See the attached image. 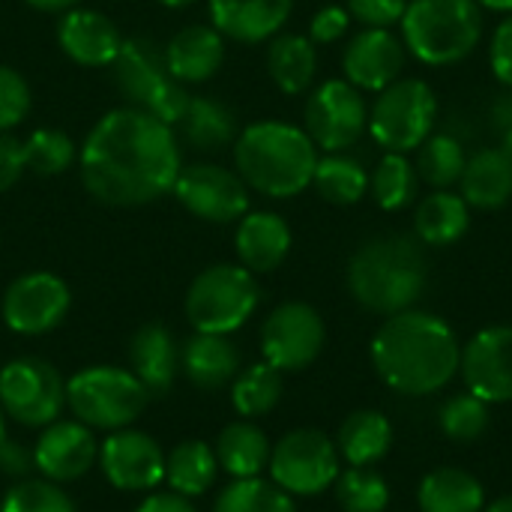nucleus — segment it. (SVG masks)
Instances as JSON below:
<instances>
[{
    "label": "nucleus",
    "instance_id": "1",
    "mask_svg": "<svg viewBox=\"0 0 512 512\" xmlns=\"http://www.w3.org/2000/svg\"><path fill=\"white\" fill-rule=\"evenodd\" d=\"M180 168L177 132L135 105L102 114L78 147L81 183L108 207H144L165 198Z\"/></svg>",
    "mask_w": 512,
    "mask_h": 512
},
{
    "label": "nucleus",
    "instance_id": "2",
    "mask_svg": "<svg viewBox=\"0 0 512 512\" xmlns=\"http://www.w3.org/2000/svg\"><path fill=\"white\" fill-rule=\"evenodd\" d=\"M372 366L390 390L402 396H429L456 378L462 345L444 318L423 309H405L390 315L375 333Z\"/></svg>",
    "mask_w": 512,
    "mask_h": 512
},
{
    "label": "nucleus",
    "instance_id": "3",
    "mask_svg": "<svg viewBox=\"0 0 512 512\" xmlns=\"http://www.w3.org/2000/svg\"><path fill=\"white\" fill-rule=\"evenodd\" d=\"M234 165L252 192L267 198H294L312 186L318 147L303 126L258 120L240 129L234 141Z\"/></svg>",
    "mask_w": 512,
    "mask_h": 512
},
{
    "label": "nucleus",
    "instance_id": "4",
    "mask_svg": "<svg viewBox=\"0 0 512 512\" xmlns=\"http://www.w3.org/2000/svg\"><path fill=\"white\" fill-rule=\"evenodd\" d=\"M429 279L423 243L411 234H384L366 240L348 261V288L354 300L375 315L414 309Z\"/></svg>",
    "mask_w": 512,
    "mask_h": 512
},
{
    "label": "nucleus",
    "instance_id": "5",
    "mask_svg": "<svg viewBox=\"0 0 512 512\" xmlns=\"http://www.w3.org/2000/svg\"><path fill=\"white\" fill-rule=\"evenodd\" d=\"M399 36L420 63L456 66L483 39V9L474 0H408Z\"/></svg>",
    "mask_w": 512,
    "mask_h": 512
},
{
    "label": "nucleus",
    "instance_id": "6",
    "mask_svg": "<svg viewBox=\"0 0 512 512\" xmlns=\"http://www.w3.org/2000/svg\"><path fill=\"white\" fill-rule=\"evenodd\" d=\"M114 87L126 99V105L144 108L156 120L168 123L171 129L189 108V87L168 72L165 45L150 36H129L123 39L117 57L108 66Z\"/></svg>",
    "mask_w": 512,
    "mask_h": 512
},
{
    "label": "nucleus",
    "instance_id": "7",
    "mask_svg": "<svg viewBox=\"0 0 512 512\" xmlns=\"http://www.w3.org/2000/svg\"><path fill=\"white\" fill-rule=\"evenodd\" d=\"M261 288L243 264H213L201 270L186 291V318L195 333L231 336L258 309Z\"/></svg>",
    "mask_w": 512,
    "mask_h": 512
},
{
    "label": "nucleus",
    "instance_id": "8",
    "mask_svg": "<svg viewBox=\"0 0 512 512\" xmlns=\"http://www.w3.org/2000/svg\"><path fill=\"white\" fill-rule=\"evenodd\" d=\"M438 123V96L423 78H399L369 108V135L384 153H414Z\"/></svg>",
    "mask_w": 512,
    "mask_h": 512
},
{
    "label": "nucleus",
    "instance_id": "9",
    "mask_svg": "<svg viewBox=\"0 0 512 512\" xmlns=\"http://www.w3.org/2000/svg\"><path fill=\"white\" fill-rule=\"evenodd\" d=\"M147 402L141 381L117 366H90L66 381V405L90 429H126L144 414Z\"/></svg>",
    "mask_w": 512,
    "mask_h": 512
},
{
    "label": "nucleus",
    "instance_id": "10",
    "mask_svg": "<svg viewBox=\"0 0 512 512\" xmlns=\"http://www.w3.org/2000/svg\"><path fill=\"white\" fill-rule=\"evenodd\" d=\"M0 408L27 429H45L66 408V381L42 357H15L0 369Z\"/></svg>",
    "mask_w": 512,
    "mask_h": 512
},
{
    "label": "nucleus",
    "instance_id": "11",
    "mask_svg": "<svg viewBox=\"0 0 512 512\" xmlns=\"http://www.w3.org/2000/svg\"><path fill=\"white\" fill-rule=\"evenodd\" d=\"M303 129L324 153H348L369 129V102L345 78L318 84L303 108Z\"/></svg>",
    "mask_w": 512,
    "mask_h": 512
},
{
    "label": "nucleus",
    "instance_id": "12",
    "mask_svg": "<svg viewBox=\"0 0 512 512\" xmlns=\"http://www.w3.org/2000/svg\"><path fill=\"white\" fill-rule=\"evenodd\" d=\"M339 450L318 429L288 432L270 453V477L291 498H309L330 489L339 477Z\"/></svg>",
    "mask_w": 512,
    "mask_h": 512
},
{
    "label": "nucleus",
    "instance_id": "13",
    "mask_svg": "<svg viewBox=\"0 0 512 512\" xmlns=\"http://www.w3.org/2000/svg\"><path fill=\"white\" fill-rule=\"evenodd\" d=\"M249 186L234 168L216 162L183 165L171 195L201 222L231 225L249 213Z\"/></svg>",
    "mask_w": 512,
    "mask_h": 512
},
{
    "label": "nucleus",
    "instance_id": "14",
    "mask_svg": "<svg viewBox=\"0 0 512 512\" xmlns=\"http://www.w3.org/2000/svg\"><path fill=\"white\" fill-rule=\"evenodd\" d=\"M327 330L315 306L288 300L276 306L261 327L264 360L279 372H300L312 366L324 348Z\"/></svg>",
    "mask_w": 512,
    "mask_h": 512
},
{
    "label": "nucleus",
    "instance_id": "15",
    "mask_svg": "<svg viewBox=\"0 0 512 512\" xmlns=\"http://www.w3.org/2000/svg\"><path fill=\"white\" fill-rule=\"evenodd\" d=\"M69 309V285L48 270H33L12 279L3 294V321L18 336H45L57 330Z\"/></svg>",
    "mask_w": 512,
    "mask_h": 512
},
{
    "label": "nucleus",
    "instance_id": "16",
    "mask_svg": "<svg viewBox=\"0 0 512 512\" xmlns=\"http://www.w3.org/2000/svg\"><path fill=\"white\" fill-rule=\"evenodd\" d=\"M99 465L105 480L120 492H153L165 480L162 447L129 426L111 432L99 444Z\"/></svg>",
    "mask_w": 512,
    "mask_h": 512
},
{
    "label": "nucleus",
    "instance_id": "17",
    "mask_svg": "<svg viewBox=\"0 0 512 512\" xmlns=\"http://www.w3.org/2000/svg\"><path fill=\"white\" fill-rule=\"evenodd\" d=\"M468 393L489 405L512 402V324H495L480 330L462 348L459 366Z\"/></svg>",
    "mask_w": 512,
    "mask_h": 512
},
{
    "label": "nucleus",
    "instance_id": "18",
    "mask_svg": "<svg viewBox=\"0 0 512 512\" xmlns=\"http://www.w3.org/2000/svg\"><path fill=\"white\" fill-rule=\"evenodd\" d=\"M405 42L393 27H363L354 33L342 54L345 81L363 93H381L405 72Z\"/></svg>",
    "mask_w": 512,
    "mask_h": 512
},
{
    "label": "nucleus",
    "instance_id": "19",
    "mask_svg": "<svg viewBox=\"0 0 512 512\" xmlns=\"http://www.w3.org/2000/svg\"><path fill=\"white\" fill-rule=\"evenodd\" d=\"M33 462L42 480L51 483H72L81 480L96 462H99V444L93 438V429L81 420H54L42 429Z\"/></svg>",
    "mask_w": 512,
    "mask_h": 512
},
{
    "label": "nucleus",
    "instance_id": "20",
    "mask_svg": "<svg viewBox=\"0 0 512 512\" xmlns=\"http://www.w3.org/2000/svg\"><path fill=\"white\" fill-rule=\"evenodd\" d=\"M57 45L78 66L108 69L123 45V36H120V27L105 12L87 9V6H72V9L60 12Z\"/></svg>",
    "mask_w": 512,
    "mask_h": 512
},
{
    "label": "nucleus",
    "instance_id": "21",
    "mask_svg": "<svg viewBox=\"0 0 512 512\" xmlns=\"http://www.w3.org/2000/svg\"><path fill=\"white\" fill-rule=\"evenodd\" d=\"M210 24L234 42H270L288 24L294 0H207Z\"/></svg>",
    "mask_w": 512,
    "mask_h": 512
},
{
    "label": "nucleus",
    "instance_id": "22",
    "mask_svg": "<svg viewBox=\"0 0 512 512\" xmlns=\"http://www.w3.org/2000/svg\"><path fill=\"white\" fill-rule=\"evenodd\" d=\"M165 63L186 87L204 84L225 63V36L213 24H186L165 42Z\"/></svg>",
    "mask_w": 512,
    "mask_h": 512
},
{
    "label": "nucleus",
    "instance_id": "23",
    "mask_svg": "<svg viewBox=\"0 0 512 512\" xmlns=\"http://www.w3.org/2000/svg\"><path fill=\"white\" fill-rule=\"evenodd\" d=\"M291 243V225L273 210H249L237 222L234 249L240 264L252 273H273L276 267H282L291 252Z\"/></svg>",
    "mask_w": 512,
    "mask_h": 512
},
{
    "label": "nucleus",
    "instance_id": "24",
    "mask_svg": "<svg viewBox=\"0 0 512 512\" xmlns=\"http://www.w3.org/2000/svg\"><path fill=\"white\" fill-rule=\"evenodd\" d=\"M129 366L150 399L168 396L180 372V348L174 333L162 324H144L129 342Z\"/></svg>",
    "mask_w": 512,
    "mask_h": 512
},
{
    "label": "nucleus",
    "instance_id": "25",
    "mask_svg": "<svg viewBox=\"0 0 512 512\" xmlns=\"http://www.w3.org/2000/svg\"><path fill=\"white\" fill-rule=\"evenodd\" d=\"M180 369L198 390H219L240 372V351L228 336L195 333L180 348Z\"/></svg>",
    "mask_w": 512,
    "mask_h": 512
},
{
    "label": "nucleus",
    "instance_id": "26",
    "mask_svg": "<svg viewBox=\"0 0 512 512\" xmlns=\"http://www.w3.org/2000/svg\"><path fill=\"white\" fill-rule=\"evenodd\" d=\"M459 195L474 210H501L512 201V162L501 147H483L468 156L459 180Z\"/></svg>",
    "mask_w": 512,
    "mask_h": 512
},
{
    "label": "nucleus",
    "instance_id": "27",
    "mask_svg": "<svg viewBox=\"0 0 512 512\" xmlns=\"http://www.w3.org/2000/svg\"><path fill=\"white\" fill-rule=\"evenodd\" d=\"M471 228V207L453 189H432L414 210V237L423 246H453Z\"/></svg>",
    "mask_w": 512,
    "mask_h": 512
},
{
    "label": "nucleus",
    "instance_id": "28",
    "mask_svg": "<svg viewBox=\"0 0 512 512\" xmlns=\"http://www.w3.org/2000/svg\"><path fill=\"white\" fill-rule=\"evenodd\" d=\"M174 129H177V138H183L198 153H216V150L234 147L240 135L234 111L216 96H192L186 114L180 117Z\"/></svg>",
    "mask_w": 512,
    "mask_h": 512
},
{
    "label": "nucleus",
    "instance_id": "29",
    "mask_svg": "<svg viewBox=\"0 0 512 512\" xmlns=\"http://www.w3.org/2000/svg\"><path fill=\"white\" fill-rule=\"evenodd\" d=\"M267 72L285 96H300L318 72V45L303 33H276L267 42Z\"/></svg>",
    "mask_w": 512,
    "mask_h": 512
},
{
    "label": "nucleus",
    "instance_id": "30",
    "mask_svg": "<svg viewBox=\"0 0 512 512\" xmlns=\"http://www.w3.org/2000/svg\"><path fill=\"white\" fill-rule=\"evenodd\" d=\"M423 512H483L486 492L480 480L462 468H435L423 477L417 492Z\"/></svg>",
    "mask_w": 512,
    "mask_h": 512
},
{
    "label": "nucleus",
    "instance_id": "31",
    "mask_svg": "<svg viewBox=\"0 0 512 512\" xmlns=\"http://www.w3.org/2000/svg\"><path fill=\"white\" fill-rule=\"evenodd\" d=\"M270 453H273V447H270L264 429H258L249 420H237V423L225 426L216 441L219 468L228 471L234 480L261 477V471L270 465Z\"/></svg>",
    "mask_w": 512,
    "mask_h": 512
},
{
    "label": "nucleus",
    "instance_id": "32",
    "mask_svg": "<svg viewBox=\"0 0 512 512\" xmlns=\"http://www.w3.org/2000/svg\"><path fill=\"white\" fill-rule=\"evenodd\" d=\"M390 444L393 426L381 411H354L339 429L336 450L351 468H369L390 453Z\"/></svg>",
    "mask_w": 512,
    "mask_h": 512
},
{
    "label": "nucleus",
    "instance_id": "33",
    "mask_svg": "<svg viewBox=\"0 0 512 512\" xmlns=\"http://www.w3.org/2000/svg\"><path fill=\"white\" fill-rule=\"evenodd\" d=\"M219 474L216 450L204 441H180L165 456V480L171 492L183 498H198L213 489Z\"/></svg>",
    "mask_w": 512,
    "mask_h": 512
},
{
    "label": "nucleus",
    "instance_id": "34",
    "mask_svg": "<svg viewBox=\"0 0 512 512\" xmlns=\"http://www.w3.org/2000/svg\"><path fill=\"white\" fill-rule=\"evenodd\" d=\"M312 186L324 201L336 207H351L369 195V171L360 159L348 153H324L318 156Z\"/></svg>",
    "mask_w": 512,
    "mask_h": 512
},
{
    "label": "nucleus",
    "instance_id": "35",
    "mask_svg": "<svg viewBox=\"0 0 512 512\" xmlns=\"http://www.w3.org/2000/svg\"><path fill=\"white\" fill-rule=\"evenodd\" d=\"M468 165V153L462 141L450 132H432L417 147V177L432 189H453L462 180V171Z\"/></svg>",
    "mask_w": 512,
    "mask_h": 512
},
{
    "label": "nucleus",
    "instance_id": "36",
    "mask_svg": "<svg viewBox=\"0 0 512 512\" xmlns=\"http://www.w3.org/2000/svg\"><path fill=\"white\" fill-rule=\"evenodd\" d=\"M417 168L405 153H384V159L369 174V192L381 210H405L417 198Z\"/></svg>",
    "mask_w": 512,
    "mask_h": 512
},
{
    "label": "nucleus",
    "instance_id": "37",
    "mask_svg": "<svg viewBox=\"0 0 512 512\" xmlns=\"http://www.w3.org/2000/svg\"><path fill=\"white\" fill-rule=\"evenodd\" d=\"M282 399V372L273 369L267 360L249 366L246 372H237L231 387V405L240 417L255 420L270 414Z\"/></svg>",
    "mask_w": 512,
    "mask_h": 512
},
{
    "label": "nucleus",
    "instance_id": "38",
    "mask_svg": "<svg viewBox=\"0 0 512 512\" xmlns=\"http://www.w3.org/2000/svg\"><path fill=\"white\" fill-rule=\"evenodd\" d=\"M21 144H24L27 171L39 177H60L72 165H78V144L63 129H54V126L33 129Z\"/></svg>",
    "mask_w": 512,
    "mask_h": 512
},
{
    "label": "nucleus",
    "instance_id": "39",
    "mask_svg": "<svg viewBox=\"0 0 512 512\" xmlns=\"http://www.w3.org/2000/svg\"><path fill=\"white\" fill-rule=\"evenodd\" d=\"M213 512H297L294 498L273 480H234L213 504Z\"/></svg>",
    "mask_w": 512,
    "mask_h": 512
},
{
    "label": "nucleus",
    "instance_id": "40",
    "mask_svg": "<svg viewBox=\"0 0 512 512\" xmlns=\"http://www.w3.org/2000/svg\"><path fill=\"white\" fill-rule=\"evenodd\" d=\"M336 498L345 512H384L390 504V489L378 471L348 468L336 477Z\"/></svg>",
    "mask_w": 512,
    "mask_h": 512
},
{
    "label": "nucleus",
    "instance_id": "41",
    "mask_svg": "<svg viewBox=\"0 0 512 512\" xmlns=\"http://www.w3.org/2000/svg\"><path fill=\"white\" fill-rule=\"evenodd\" d=\"M441 432L456 444H471L489 432V402L474 393H459L441 408Z\"/></svg>",
    "mask_w": 512,
    "mask_h": 512
},
{
    "label": "nucleus",
    "instance_id": "42",
    "mask_svg": "<svg viewBox=\"0 0 512 512\" xmlns=\"http://www.w3.org/2000/svg\"><path fill=\"white\" fill-rule=\"evenodd\" d=\"M0 512H75L72 498L51 480H21L0 501Z\"/></svg>",
    "mask_w": 512,
    "mask_h": 512
},
{
    "label": "nucleus",
    "instance_id": "43",
    "mask_svg": "<svg viewBox=\"0 0 512 512\" xmlns=\"http://www.w3.org/2000/svg\"><path fill=\"white\" fill-rule=\"evenodd\" d=\"M30 84L24 75L6 63H0V132H12L30 114Z\"/></svg>",
    "mask_w": 512,
    "mask_h": 512
},
{
    "label": "nucleus",
    "instance_id": "44",
    "mask_svg": "<svg viewBox=\"0 0 512 512\" xmlns=\"http://www.w3.org/2000/svg\"><path fill=\"white\" fill-rule=\"evenodd\" d=\"M345 9L363 27H393L402 21L408 0H345Z\"/></svg>",
    "mask_w": 512,
    "mask_h": 512
},
{
    "label": "nucleus",
    "instance_id": "45",
    "mask_svg": "<svg viewBox=\"0 0 512 512\" xmlns=\"http://www.w3.org/2000/svg\"><path fill=\"white\" fill-rule=\"evenodd\" d=\"M351 27V15L345 6H324L309 21V39L315 45H333L339 42Z\"/></svg>",
    "mask_w": 512,
    "mask_h": 512
},
{
    "label": "nucleus",
    "instance_id": "46",
    "mask_svg": "<svg viewBox=\"0 0 512 512\" xmlns=\"http://www.w3.org/2000/svg\"><path fill=\"white\" fill-rule=\"evenodd\" d=\"M489 63L495 78L512 90V15H504V21L495 27L492 33V45H489Z\"/></svg>",
    "mask_w": 512,
    "mask_h": 512
},
{
    "label": "nucleus",
    "instance_id": "47",
    "mask_svg": "<svg viewBox=\"0 0 512 512\" xmlns=\"http://www.w3.org/2000/svg\"><path fill=\"white\" fill-rule=\"evenodd\" d=\"M27 171L24 165V144L12 132H0V195L9 192L21 174Z\"/></svg>",
    "mask_w": 512,
    "mask_h": 512
},
{
    "label": "nucleus",
    "instance_id": "48",
    "mask_svg": "<svg viewBox=\"0 0 512 512\" xmlns=\"http://www.w3.org/2000/svg\"><path fill=\"white\" fill-rule=\"evenodd\" d=\"M36 471L33 462V450H27L21 441H12L9 435L0 444V474L12 477V480H27Z\"/></svg>",
    "mask_w": 512,
    "mask_h": 512
},
{
    "label": "nucleus",
    "instance_id": "49",
    "mask_svg": "<svg viewBox=\"0 0 512 512\" xmlns=\"http://www.w3.org/2000/svg\"><path fill=\"white\" fill-rule=\"evenodd\" d=\"M135 512H198L192 507V498H183L177 492H156L147 495L144 504Z\"/></svg>",
    "mask_w": 512,
    "mask_h": 512
},
{
    "label": "nucleus",
    "instance_id": "50",
    "mask_svg": "<svg viewBox=\"0 0 512 512\" xmlns=\"http://www.w3.org/2000/svg\"><path fill=\"white\" fill-rule=\"evenodd\" d=\"M492 126L498 129V135L512 129V90L501 93L498 102L492 105Z\"/></svg>",
    "mask_w": 512,
    "mask_h": 512
},
{
    "label": "nucleus",
    "instance_id": "51",
    "mask_svg": "<svg viewBox=\"0 0 512 512\" xmlns=\"http://www.w3.org/2000/svg\"><path fill=\"white\" fill-rule=\"evenodd\" d=\"M30 9H39V12H66L72 6H78L81 0H24Z\"/></svg>",
    "mask_w": 512,
    "mask_h": 512
},
{
    "label": "nucleus",
    "instance_id": "52",
    "mask_svg": "<svg viewBox=\"0 0 512 512\" xmlns=\"http://www.w3.org/2000/svg\"><path fill=\"white\" fill-rule=\"evenodd\" d=\"M483 12H498V15H512V0H474Z\"/></svg>",
    "mask_w": 512,
    "mask_h": 512
},
{
    "label": "nucleus",
    "instance_id": "53",
    "mask_svg": "<svg viewBox=\"0 0 512 512\" xmlns=\"http://www.w3.org/2000/svg\"><path fill=\"white\" fill-rule=\"evenodd\" d=\"M483 512H512V495H504V498L492 501Z\"/></svg>",
    "mask_w": 512,
    "mask_h": 512
},
{
    "label": "nucleus",
    "instance_id": "54",
    "mask_svg": "<svg viewBox=\"0 0 512 512\" xmlns=\"http://www.w3.org/2000/svg\"><path fill=\"white\" fill-rule=\"evenodd\" d=\"M501 153H504V156L512 162V129L501 132Z\"/></svg>",
    "mask_w": 512,
    "mask_h": 512
},
{
    "label": "nucleus",
    "instance_id": "55",
    "mask_svg": "<svg viewBox=\"0 0 512 512\" xmlns=\"http://www.w3.org/2000/svg\"><path fill=\"white\" fill-rule=\"evenodd\" d=\"M156 3H162L165 9H186V6H192L195 0H156Z\"/></svg>",
    "mask_w": 512,
    "mask_h": 512
},
{
    "label": "nucleus",
    "instance_id": "56",
    "mask_svg": "<svg viewBox=\"0 0 512 512\" xmlns=\"http://www.w3.org/2000/svg\"><path fill=\"white\" fill-rule=\"evenodd\" d=\"M3 438H6V411L0 408V444H3Z\"/></svg>",
    "mask_w": 512,
    "mask_h": 512
}]
</instances>
